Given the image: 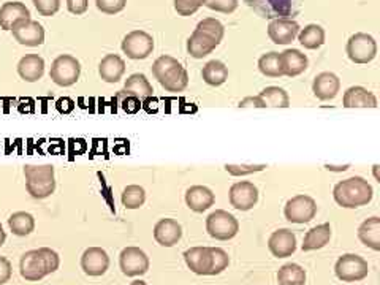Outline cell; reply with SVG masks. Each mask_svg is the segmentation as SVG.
Returning a JSON list of instances; mask_svg holds the SVG:
<instances>
[{"label":"cell","mask_w":380,"mask_h":285,"mask_svg":"<svg viewBox=\"0 0 380 285\" xmlns=\"http://www.w3.org/2000/svg\"><path fill=\"white\" fill-rule=\"evenodd\" d=\"M60 265L59 254L50 247H40L26 252L21 257L19 273L23 279L38 282L48 274L56 273Z\"/></svg>","instance_id":"cell-1"},{"label":"cell","mask_w":380,"mask_h":285,"mask_svg":"<svg viewBox=\"0 0 380 285\" xmlns=\"http://www.w3.org/2000/svg\"><path fill=\"white\" fill-rule=\"evenodd\" d=\"M374 197L372 185L362 176H352L337 183L333 189V198L345 210H355L369 205Z\"/></svg>","instance_id":"cell-2"},{"label":"cell","mask_w":380,"mask_h":285,"mask_svg":"<svg viewBox=\"0 0 380 285\" xmlns=\"http://www.w3.org/2000/svg\"><path fill=\"white\" fill-rule=\"evenodd\" d=\"M152 75L168 92H183L189 86V73L171 55H161L152 64Z\"/></svg>","instance_id":"cell-3"},{"label":"cell","mask_w":380,"mask_h":285,"mask_svg":"<svg viewBox=\"0 0 380 285\" xmlns=\"http://www.w3.org/2000/svg\"><path fill=\"white\" fill-rule=\"evenodd\" d=\"M26 189L36 200L51 197L56 190V175L53 165H26Z\"/></svg>","instance_id":"cell-4"},{"label":"cell","mask_w":380,"mask_h":285,"mask_svg":"<svg viewBox=\"0 0 380 285\" xmlns=\"http://www.w3.org/2000/svg\"><path fill=\"white\" fill-rule=\"evenodd\" d=\"M206 232L217 241H230L239 232V222L228 211L216 210L206 219Z\"/></svg>","instance_id":"cell-5"},{"label":"cell","mask_w":380,"mask_h":285,"mask_svg":"<svg viewBox=\"0 0 380 285\" xmlns=\"http://www.w3.org/2000/svg\"><path fill=\"white\" fill-rule=\"evenodd\" d=\"M261 18L279 19L290 18L298 11V0H244Z\"/></svg>","instance_id":"cell-6"},{"label":"cell","mask_w":380,"mask_h":285,"mask_svg":"<svg viewBox=\"0 0 380 285\" xmlns=\"http://www.w3.org/2000/svg\"><path fill=\"white\" fill-rule=\"evenodd\" d=\"M335 274L342 282H358L368 277L369 265L360 255L344 254L336 262Z\"/></svg>","instance_id":"cell-7"},{"label":"cell","mask_w":380,"mask_h":285,"mask_svg":"<svg viewBox=\"0 0 380 285\" xmlns=\"http://www.w3.org/2000/svg\"><path fill=\"white\" fill-rule=\"evenodd\" d=\"M81 64L80 60L70 54H60L54 59L51 65V80L60 87H70L80 80Z\"/></svg>","instance_id":"cell-8"},{"label":"cell","mask_w":380,"mask_h":285,"mask_svg":"<svg viewBox=\"0 0 380 285\" xmlns=\"http://www.w3.org/2000/svg\"><path fill=\"white\" fill-rule=\"evenodd\" d=\"M345 51L354 64H369L377 55V43L369 33L358 32L349 38Z\"/></svg>","instance_id":"cell-9"},{"label":"cell","mask_w":380,"mask_h":285,"mask_svg":"<svg viewBox=\"0 0 380 285\" xmlns=\"http://www.w3.org/2000/svg\"><path fill=\"white\" fill-rule=\"evenodd\" d=\"M121 48L129 59L143 60L154 51V38L144 31H134L124 37Z\"/></svg>","instance_id":"cell-10"},{"label":"cell","mask_w":380,"mask_h":285,"mask_svg":"<svg viewBox=\"0 0 380 285\" xmlns=\"http://www.w3.org/2000/svg\"><path fill=\"white\" fill-rule=\"evenodd\" d=\"M284 215L290 224H308L317 215L315 200L309 195H295L286 203Z\"/></svg>","instance_id":"cell-11"},{"label":"cell","mask_w":380,"mask_h":285,"mask_svg":"<svg viewBox=\"0 0 380 285\" xmlns=\"http://www.w3.org/2000/svg\"><path fill=\"white\" fill-rule=\"evenodd\" d=\"M149 257L146 255L143 249L130 246L122 249L119 255V267L121 271L127 277H136L143 276L149 271Z\"/></svg>","instance_id":"cell-12"},{"label":"cell","mask_w":380,"mask_h":285,"mask_svg":"<svg viewBox=\"0 0 380 285\" xmlns=\"http://www.w3.org/2000/svg\"><path fill=\"white\" fill-rule=\"evenodd\" d=\"M230 205L238 211H251L259 203V189L249 181H238L228 190Z\"/></svg>","instance_id":"cell-13"},{"label":"cell","mask_w":380,"mask_h":285,"mask_svg":"<svg viewBox=\"0 0 380 285\" xmlns=\"http://www.w3.org/2000/svg\"><path fill=\"white\" fill-rule=\"evenodd\" d=\"M13 37L19 45L36 48L45 43V29L38 21L23 19L11 27Z\"/></svg>","instance_id":"cell-14"},{"label":"cell","mask_w":380,"mask_h":285,"mask_svg":"<svg viewBox=\"0 0 380 285\" xmlns=\"http://www.w3.org/2000/svg\"><path fill=\"white\" fill-rule=\"evenodd\" d=\"M81 268L87 276H103L109 268V255L102 247H89L81 255Z\"/></svg>","instance_id":"cell-15"},{"label":"cell","mask_w":380,"mask_h":285,"mask_svg":"<svg viewBox=\"0 0 380 285\" xmlns=\"http://www.w3.org/2000/svg\"><path fill=\"white\" fill-rule=\"evenodd\" d=\"M300 24L290 18L273 19L268 26V37L274 45H288L298 37Z\"/></svg>","instance_id":"cell-16"},{"label":"cell","mask_w":380,"mask_h":285,"mask_svg":"<svg viewBox=\"0 0 380 285\" xmlns=\"http://www.w3.org/2000/svg\"><path fill=\"white\" fill-rule=\"evenodd\" d=\"M268 249L276 259H287L296 250V236L288 228H281L271 233L268 240Z\"/></svg>","instance_id":"cell-17"},{"label":"cell","mask_w":380,"mask_h":285,"mask_svg":"<svg viewBox=\"0 0 380 285\" xmlns=\"http://www.w3.org/2000/svg\"><path fill=\"white\" fill-rule=\"evenodd\" d=\"M183 238V227L175 219H161L154 227V240L163 247L176 246Z\"/></svg>","instance_id":"cell-18"},{"label":"cell","mask_w":380,"mask_h":285,"mask_svg":"<svg viewBox=\"0 0 380 285\" xmlns=\"http://www.w3.org/2000/svg\"><path fill=\"white\" fill-rule=\"evenodd\" d=\"M341 90V80L335 73L322 72L313 81V92L322 102L333 100Z\"/></svg>","instance_id":"cell-19"},{"label":"cell","mask_w":380,"mask_h":285,"mask_svg":"<svg viewBox=\"0 0 380 285\" xmlns=\"http://www.w3.org/2000/svg\"><path fill=\"white\" fill-rule=\"evenodd\" d=\"M216 197L206 185H192L185 192V205L193 213H205L214 205Z\"/></svg>","instance_id":"cell-20"},{"label":"cell","mask_w":380,"mask_h":285,"mask_svg":"<svg viewBox=\"0 0 380 285\" xmlns=\"http://www.w3.org/2000/svg\"><path fill=\"white\" fill-rule=\"evenodd\" d=\"M184 262L188 268L198 276H210L211 252L210 247H190L184 252Z\"/></svg>","instance_id":"cell-21"},{"label":"cell","mask_w":380,"mask_h":285,"mask_svg":"<svg viewBox=\"0 0 380 285\" xmlns=\"http://www.w3.org/2000/svg\"><path fill=\"white\" fill-rule=\"evenodd\" d=\"M344 108H377V97L363 86H352L344 92Z\"/></svg>","instance_id":"cell-22"},{"label":"cell","mask_w":380,"mask_h":285,"mask_svg":"<svg viewBox=\"0 0 380 285\" xmlns=\"http://www.w3.org/2000/svg\"><path fill=\"white\" fill-rule=\"evenodd\" d=\"M281 64H282V72L284 76L288 78H295V76H300L301 73L306 72V68L309 65L308 55L301 53L300 50H286L284 53H281Z\"/></svg>","instance_id":"cell-23"},{"label":"cell","mask_w":380,"mask_h":285,"mask_svg":"<svg viewBox=\"0 0 380 285\" xmlns=\"http://www.w3.org/2000/svg\"><path fill=\"white\" fill-rule=\"evenodd\" d=\"M45 60L38 54H27L18 64V75L26 82H36L43 78Z\"/></svg>","instance_id":"cell-24"},{"label":"cell","mask_w":380,"mask_h":285,"mask_svg":"<svg viewBox=\"0 0 380 285\" xmlns=\"http://www.w3.org/2000/svg\"><path fill=\"white\" fill-rule=\"evenodd\" d=\"M124 73H126V62L117 54H107L102 59L99 65V75L105 82L114 85V82L121 81Z\"/></svg>","instance_id":"cell-25"},{"label":"cell","mask_w":380,"mask_h":285,"mask_svg":"<svg viewBox=\"0 0 380 285\" xmlns=\"http://www.w3.org/2000/svg\"><path fill=\"white\" fill-rule=\"evenodd\" d=\"M23 19H31V11L21 2H6L0 6V27L11 31V27Z\"/></svg>","instance_id":"cell-26"},{"label":"cell","mask_w":380,"mask_h":285,"mask_svg":"<svg viewBox=\"0 0 380 285\" xmlns=\"http://www.w3.org/2000/svg\"><path fill=\"white\" fill-rule=\"evenodd\" d=\"M219 43L214 38L208 37L206 33L200 31H193L192 36L188 40V53L193 59H203L206 55L211 54Z\"/></svg>","instance_id":"cell-27"},{"label":"cell","mask_w":380,"mask_h":285,"mask_svg":"<svg viewBox=\"0 0 380 285\" xmlns=\"http://www.w3.org/2000/svg\"><path fill=\"white\" fill-rule=\"evenodd\" d=\"M330 240H331L330 224L317 225L314 228H310V230L304 235L301 249H303V252H313V250L323 249L328 244Z\"/></svg>","instance_id":"cell-28"},{"label":"cell","mask_w":380,"mask_h":285,"mask_svg":"<svg viewBox=\"0 0 380 285\" xmlns=\"http://www.w3.org/2000/svg\"><path fill=\"white\" fill-rule=\"evenodd\" d=\"M358 240H360L366 247L379 252L380 250V217L372 215L366 219L358 228Z\"/></svg>","instance_id":"cell-29"},{"label":"cell","mask_w":380,"mask_h":285,"mask_svg":"<svg viewBox=\"0 0 380 285\" xmlns=\"http://www.w3.org/2000/svg\"><path fill=\"white\" fill-rule=\"evenodd\" d=\"M124 89L129 90V92H132L134 95H136L141 102L148 100V99H151L152 95H154V89H152V85L146 78V75H143V73L130 75L129 78L126 80Z\"/></svg>","instance_id":"cell-30"},{"label":"cell","mask_w":380,"mask_h":285,"mask_svg":"<svg viewBox=\"0 0 380 285\" xmlns=\"http://www.w3.org/2000/svg\"><path fill=\"white\" fill-rule=\"evenodd\" d=\"M203 81L208 86L219 87L228 80V67L220 60H210L202 70Z\"/></svg>","instance_id":"cell-31"},{"label":"cell","mask_w":380,"mask_h":285,"mask_svg":"<svg viewBox=\"0 0 380 285\" xmlns=\"http://www.w3.org/2000/svg\"><path fill=\"white\" fill-rule=\"evenodd\" d=\"M298 41L306 50H319L325 45V29L319 24H309L298 32Z\"/></svg>","instance_id":"cell-32"},{"label":"cell","mask_w":380,"mask_h":285,"mask_svg":"<svg viewBox=\"0 0 380 285\" xmlns=\"http://www.w3.org/2000/svg\"><path fill=\"white\" fill-rule=\"evenodd\" d=\"M9 227H10V230L13 232V235L27 236L36 230V219H33V215L29 213L18 211V213L10 215Z\"/></svg>","instance_id":"cell-33"},{"label":"cell","mask_w":380,"mask_h":285,"mask_svg":"<svg viewBox=\"0 0 380 285\" xmlns=\"http://www.w3.org/2000/svg\"><path fill=\"white\" fill-rule=\"evenodd\" d=\"M279 285H304L306 284V271L296 263H287L278 271Z\"/></svg>","instance_id":"cell-34"},{"label":"cell","mask_w":380,"mask_h":285,"mask_svg":"<svg viewBox=\"0 0 380 285\" xmlns=\"http://www.w3.org/2000/svg\"><path fill=\"white\" fill-rule=\"evenodd\" d=\"M259 70L268 78H281L284 76L281 64V53H266L259 59Z\"/></svg>","instance_id":"cell-35"},{"label":"cell","mask_w":380,"mask_h":285,"mask_svg":"<svg viewBox=\"0 0 380 285\" xmlns=\"http://www.w3.org/2000/svg\"><path fill=\"white\" fill-rule=\"evenodd\" d=\"M260 99L265 102L266 107L271 108H288L290 107V97L287 90L278 86H268L260 92Z\"/></svg>","instance_id":"cell-36"},{"label":"cell","mask_w":380,"mask_h":285,"mask_svg":"<svg viewBox=\"0 0 380 285\" xmlns=\"http://www.w3.org/2000/svg\"><path fill=\"white\" fill-rule=\"evenodd\" d=\"M122 205L127 208V210H140L146 201V190L143 189L141 185H127L122 192Z\"/></svg>","instance_id":"cell-37"},{"label":"cell","mask_w":380,"mask_h":285,"mask_svg":"<svg viewBox=\"0 0 380 285\" xmlns=\"http://www.w3.org/2000/svg\"><path fill=\"white\" fill-rule=\"evenodd\" d=\"M114 102L117 108H121L124 113L127 114H136L138 111L141 109V100L126 89L119 90V92L114 95Z\"/></svg>","instance_id":"cell-38"},{"label":"cell","mask_w":380,"mask_h":285,"mask_svg":"<svg viewBox=\"0 0 380 285\" xmlns=\"http://www.w3.org/2000/svg\"><path fill=\"white\" fill-rule=\"evenodd\" d=\"M195 31H200L206 33V36L214 38L217 41V43H220L224 38V33H225V29H224V24L220 23L219 19L216 18H206L203 21H200V23L197 24V29Z\"/></svg>","instance_id":"cell-39"},{"label":"cell","mask_w":380,"mask_h":285,"mask_svg":"<svg viewBox=\"0 0 380 285\" xmlns=\"http://www.w3.org/2000/svg\"><path fill=\"white\" fill-rule=\"evenodd\" d=\"M211 252V268H210V276H217L230 265V257L225 252L224 249L220 247H210Z\"/></svg>","instance_id":"cell-40"},{"label":"cell","mask_w":380,"mask_h":285,"mask_svg":"<svg viewBox=\"0 0 380 285\" xmlns=\"http://www.w3.org/2000/svg\"><path fill=\"white\" fill-rule=\"evenodd\" d=\"M266 170V165L265 163H260V165H225V171L228 175L232 176H247V175H254V173H259V171H264Z\"/></svg>","instance_id":"cell-41"},{"label":"cell","mask_w":380,"mask_h":285,"mask_svg":"<svg viewBox=\"0 0 380 285\" xmlns=\"http://www.w3.org/2000/svg\"><path fill=\"white\" fill-rule=\"evenodd\" d=\"M205 6L212 11L232 15L238 9V0H205Z\"/></svg>","instance_id":"cell-42"},{"label":"cell","mask_w":380,"mask_h":285,"mask_svg":"<svg viewBox=\"0 0 380 285\" xmlns=\"http://www.w3.org/2000/svg\"><path fill=\"white\" fill-rule=\"evenodd\" d=\"M95 5L105 15H117L126 9L127 0H95Z\"/></svg>","instance_id":"cell-43"},{"label":"cell","mask_w":380,"mask_h":285,"mask_svg":"<svg viewBox=\"0 0 380 285\" xmlns=\"http://www.w3.org/2000/svg\"><path fill=\"white\" fill-rule=\"evenodd\" d=\"M203 5L205 0H175V10L181 16H192Z\"/></svg>","instance_id":"cell-44"},{"label":"cell","mask_w":380,"mask_h":285,"mask_svg":"<svg viewBox=\"0 0 380 285\" xmlns=\"http://www.w3.org/2000/svg\"><path fill=\"white\" fill-rule=\"evenodd\" d=\"M41 16H54L60 9V0H32Z\"/></svg>","instance_id":"cell-45"},{"label":"cell","mask_w":380,"mask_h":285,"mask_svg":"<svg viewBox=\"0 0 380 285\" xmlns=\"http://www.w3.org/2000/svg\"><path fill=\"white\" fill-rule=\"evenodd\" d=\"M89 6V0H67V9L72 15L80 16L82 13L87 11Z\"/></svg>","instance_id":"cell-46"},{"label":"cell","mask_w":380,"mask_h":285,"mask_svg":"<svg viewBox=\"0 0 380 285\" xmlns=\"http://www.w3.org/2000/svg\"><path fill=\"white\" fill-rule=\"evenodd\" d=\"M11 263L9 259H5V257L0 255V285H4L11 279Z\"/></svg>","instance_id":"cell-47"},{"label":"cell","mask_w":380,"mask_h":285,"mask_svg":"<svg viewBox=\"0 0 380 285\" xmlns=\"http://www.w3.org/2000/svg\"><path fill=\"white\" fill-rule=\"evenodd\" d=\"M239 108H266L265 102L260 99V97H246V99H243L239 102Z\"/></svg>","instance_id":"cell-48"},{"label":"cell","mask_w":380,"mask_h":285,"mask_svg":"<svg viewBox=\"0 0 380 285\" xmlns=\"http://www.w3.org/2000/svg\"><path fill=\"white\" fill-rule=\"evenodd\" d=\"M5 240H6V235H5V232H4V227H2V224H0V246H4Z\"/></svg>","instance_id":"cell-49"},{"label":"cell","mask_w":380,"mask_h":285,"mask_svg":"<svg viewBox=\"0 0 380 285\" xmlns=\"http://www.w3.org/2000/svg\"><path fill=\"white\" fill-rule=\"evenodd\" d=\"M130 285H148L144 281H134Z\"/></svg>","instance_id":"cell-50"}]
</instances>
